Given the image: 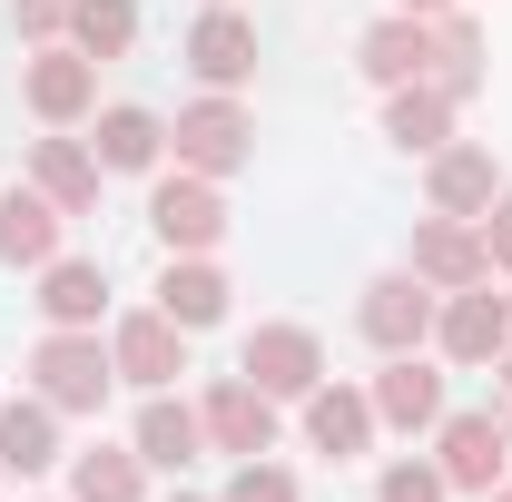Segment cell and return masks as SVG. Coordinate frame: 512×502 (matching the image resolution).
I'll return each instance as SVG.
<instances>
[{
  "instance_id": "83f0119b",
  "label": "cell",
  "mask_w": 512,
  "mask_h": 502,
  "mask_svg": "<svg viewBox=\"0 0 512 502\" xmlns=\"http://www.w3.org/2000/svg\"><path fill=\"white\" fill-rule=\"evenodd\" d=\"M453 483H444V463L434 453H404V463H384L375 473V502H444Z\"/></svg>"
},
{
  "instance_id": "484cf974",
  "label": "cell",
  "mask_w": 512,
  "mask_h": 502,
  "mask_svg": "<svg viewBox=\"0 0 512 502\" xmlns=\"http://www.w3.org/2000/svg\"><path fill=\"white\" fill-rule=\"evenodd\" d=\"M434 89H444L453 109H463V99L483 89V20H473L463 0H453L444 20H434Z\"/></svg>"
},
{
  "instance_id": "277c9868",
  "label": "cell",
  "mask_w": 512,
  "mask_h": 502,
  "mask_svg": "<svg viewBox=\"0 0 512 502\" xmlns=\"http://www.w3.org/2000/svg\"><path fill=\"white\" fill-rule=\"evenodd\" d=\"M20 99H30V119H40V128L99 119V60H79L69 40H40V50L20 60Z\"/></svg>"
},
{
  "instance_id": "e575fe53",
  "label": "cell",
  "mask_w": 512,
  "mask_h": 502,
  "mask_svg": "<svg viewBox=\"0 0 512 502\" xmlns=\"http://www.w3.org/2000/svg\"><path fill=\"white\" fill-rule=\"evenodd\" d=\"M483 502H512V483H493V493H483Z\"/></svg>"
},
{
  "instance_id": "30bf717a",
  "label": "cell",
  "mask_w": 512,
  "mask_h": 502,
  "mask_svg": "<svg viewBox=\"0 0 512 502\" xmlns=\"http://www.w3.org/2000/svg\"><path fill=\"white\" fill-rule=\"evenodd\" d=\"M434 463H444V483L453 493H493V483H503V463H512V434H503V414H493V404H483V414H444V424H434Z\"/></svg>"
},
{
  "instance_id": "ac0fdd59",
  "label": "cell",
  "mask_w": 512,
  "mask_h": 502,
  "mask_svg": "<svg viewBox=\"0 0 512 502\" xmlns=\"http://www.w3.org/2000/svg\"><path fill=\"white\" fill-rule=\"evenodd\" d=\"M128 443H138L148 473H188L197 453H207V424H197V404H178V394H148L138 424H128Z\"/></svg>"
},
{
  "instance_id": "8fae6325",
  "label": "cell",
  "mask_w": 512,
  "mask_h": 502,
  "mask_svg": "<svg viewBox=\"0 0 512 502\" xmlns=\"http://www.w3.org/2000/svg\"><path fill=\"white\" fill-rule=\"evenodd\" d=\"M503 335H512V296L493 286V276L434 306V355H444V365H493V355H503Z\"/></svg>"
},
{
  "instance_id": "1f68e13d",
  "label": "cell",
  "mask_w": 512,
  "mask_h": 502,
  "mask_svg": "<svg viewBox=\"0 0 512 502\" xmlns=\"http://www.w3.org/2000/svg\"><path fill=\"white\" fill-rule=\"evenodd\" d=\"M394 10H414V20H444L453 0H394Z\"/></svg>"
},
{
  "instance_id": "9a60e30c",
  "label": "cell",
  "mask_w": 512,
  "mask_h": 502,
  "mask_svg": "<svg viewBox=\"0 0 512 502\" xmlns=\"http://www.w3.org/2000/svg\"><path fill=\"white\" fill-rule=\"evenodd\" d=\"M375 434H384V424H375V394H365V384H335V375H325L316 394H306V453H325V463H355Z\"/></svg>"
},
{
  "instance_id": "8d00e7d4",
  "label": "cell",
  "mask_w": 512,
  "mask_h": 502,
  "mask_svg": "<svg viewBox=\"0 0 512 502\" xmlns=\"http://www.w3.org/2000/svg\"><path fill=\"white\" fill-rule=\"evenodd\" d=\"M197 10H217V0H197Z\"/></svg>"
},
{
  "instance_id": "7c38bea8",
  "label": "cell",
  "mask_w": 512,
  "mask_h": 502,
  "mask_svg": "<svg viewBox=\"0 0 512 502\" xmlns=\"http://www.w3.org/2000/svg\"><path fill=\"white\" fill-rule=\"evenodd\" d=\"M188 79L197 89H247L256 79V20L237 10V0H217V10H197V30H188Z\"/></svg>"
},
{
  "instance_id": "44dd1931",
  "label": "cell",
  "mask_w": 512,
  "mask_h": 502,
  "mask_svg": "<svg viewBox=\"0 0 512 502\" xmlns=\"http://www.w3.org/2000/svg\"><path fill=\"white\" fill-rule=\"evenodd\" d=\"M89 158H99V168H109V178H148V168H158V158H168V119H158V109H99V138H89Z\"/></svg>"
},
{
  "instance_id": "d4e9b609",
  "label": "cell",
  "mask_w": 512,
  "mask_h": 502,
  "mask_svg": "<svg viewBox=\"0 0 512 502\" xmlns=\"http://www.w3.org/2000/svg\"><path fill=\"white\" fill-rule=\"evenodd\" d=\"M69 502H148L138 443H89V453H69Z\"/></svg>"
},
{
  "instance_id": "836d02e7",
  "label": "cell",
  "mask_w": 512,
  "mask_h": 502,
  "mask_svg": "<svg viewBox=\"0 0 512 502\" xmlns=\"http://www.w3.org/2000/svg\"><path fill=\"white\" fill-rule=\"evenodd\" d=\"M168 502H227V493H168Z\"/></svg>"
},
{
  "instance_id": "d6a6232c",
  "label": "cell",
  "mask_w": 512,
  "mask_h": 502,
  "mask_svg": "<svg viewBox=\"0 0 512 502\" xmlns=\"http://www.w3.org/2000/svg\"><path fill=\"white\" fill-rule=\"evenodd\" d=\"M493 375H503V404H512V335H503V355H493Z\"/></svg>"
},
{
  "instance_id": "9c48e42d",
  "label": "cell",
  "mask_w": 512,
  "mask_h": 502,
  "mask_svg": "<svg viewBox=\"0 0 512 502\" xmlns=\"http://www.w3.org/2000/svg\"><path fill=\"white\" fill-rule=\"evenodd\" d=\"M197 424H207V453L256 463V453H276V394H256L247 375H217L197 394Z\"/></svg>"
},
{
  "instance_id": "74e56055",
  "label": "cell",
  "mask_w": 512,
  "mask_h": 502,
  "mask_svg": "<svg viewBox=\"0 0 512 502\" xmlns=\"http://www.w3.org/2000/svg\"><path fill=\"white\" fill-rule=\"evenodd\" d=\"M60 502H69V493H60Z\"/></svg>"
},
{
  "instance_id": "603a6c76",
  "label": "cell",
  "mask_w": 512,
  "mask_h": 502,
  "mask_svg": "<svg viewBox=\"0 0 512 502\" xmlns=\"http://www.w3.org/2000/svg\"><path fill=\"white\" fill-rule=\"evenodd\" d=\"M60 463V404H40V394H20V404H0V473H50Z\"/></svg>"
},
{
  "instance_id": "52a82bcc",
  "label": "cell",
  "mask_w": 512,
  "mask_h": 502,
  "mask_svg": "<svg viewBox=\"0 0 512 502\" xmlns=\"http://www.w3.org/2000/svg\"><path fill=\"white\" fill-rule=\"evenodd\" d=\"M109 365H119V384H138V394H168V384L188 375V325H168L158 306H138L109 325Z\"/></svg>"
},
{
  "instance_id": "d6986e66",
  "label": "cell",
  "mask_w": 512,
  "mask_h": 502,
  "mask_svg": "<svg viewBox=\"0 0 512 502\" xmlns=\"http://www.w3.org/2000/svg\"><path fill=\"white\" fill-rule=\"evenodd\" d=\"M227 296H237V286H227L217 256H168V266H158V315L188 325V335H207V325L227 315Z\"/></svg>"
},
{
  "instance_id": "3957f363",
  "label": "cell",
  "mask_w": 512,
  "mask_h": 502,
  "mask_svg": "<svg viewBox=\"0 0 512 502\" xmlns=\"http://www.w3.org/2000/svg\"><path fill=\"white\" fill-rule=\"evenodd\" d=\"M434 286L414 276V266H384V276H365V296H355V325H365V345L375 355H424L434 345Z\"/></svg>"
},
{
  "instance_id": "7a4b0ae2",
  "label": "cell",
  "mask_w": 512,
  "mask_h": 502,
  "mask_svg": "<svg viewBox=\"0 0 512 502\" xmlns=\"http://www.w3.org/2000/svg\"><path fill=\"white\" fill-rule=\"evenodd\" d=\"M168 148H178V168H197V178H237L256 158V119L237 89H207V99H188L178 119H168Z\"/></svg>"
},
{
  "instance_id": "f1b7e54d",
  "label": "cell",
  "mask_w": 512,
  "mask_h": 502,
  "mask_svg": "<svg viewBox=\"0 0 512 502\" xmlns=\"http://www.w3.org/2000/svg\"><path fill=\"white\" fill-rule=\"evenodd\" d=\"M227 502H306V493H296V473H286V463H266V453H256V463H237Z\"/></svg>"
},
{
  "instance_id": "d590c367",
  "label": "cell",
  "mask_w": 512,
  "mask_h": 502,
  "mask_svg": "<svg viewBox=\"0 0 512 502\" xmlns=\"http://www.w3.org/2000/svg\"><path fill=\"white\" fill-rule=\"evenodd\" d=\"M503 434H512V404H503Z\"/></svg>"
},
{
  "instance_id": "e0dca14e",
  "label": "cell",
  "mask_w": 512,
  "mask_h": 502,
  "mask_svg": "<svg viewBox=\"0 0 512 502\" xmlns=\"http://www.w3.org/2000/svg\"><path fill=\"white\" fill-rule=\"evenodd\" d=\"M60 227L69 217L40 188H0V266H10V276H40V266L60 256Z\"/></svg>"
},
{
  "instance_id": "2e32d148",
  "label": "cell",
  "mask_w": 512,
  "mask_h": 502,
  "mask_svg": "<svg viewBox=\"0 0 512 502\" xmlns=\"http://www.w3.org/2000/svg\"><path fill=\"white\" fill-rule=\"evenodd\" d=\"M365 394H375V424H394V434H434L444 424V375L424 355H384V375Z\"/></svg>"
},
{
  "instance_id": "6da1fadb",
  "label": "cell",
  "mask_w": 512,
  "mask_h": 502,
  "mask_svg": "<svg viewBox=\"0 0 512 502\" xmlns=\"http://www.w3.org/2000/svg\"><path fill=\"white\" fill-rule=\"evenodd\" d=\"M30 384H40V404H60V414H99L109 404V345H99V325H50L40 345H30Z\"/></svg>"
},
{
  "instance_id": "7402d4cb",
  "label": "cell",
  "mask_w": 512,
  "mask_h": 502,
  "mask_svg": "<svg viewBox=\"0 0 512 502\" xmlns=\"http://www.w3.org/2000/svg\"><path fill=\"white\" fill-rule=\"evenodd\" d=\"M40 315L50 325H99L109 315V266L99 256H50L40 266Z\"/></svg>"
},
{
  "instance_id": "4dcf8cb0",
  "label": "cell",
  "mask_w": 512,
  "mask_h": 502,
  "mask_svg": "<svg viewBox=\"0 0 512 502\" xmlns=\"http://www.w3.org/2000/svg\"><path fill=\"white\" fill-rule=\"evenodd\" d=\"M473 227H483V256H493V276H512V188L493 197V207H483Z\"/></svg>"
},
{
  "instance_id": "ffe728a7",
  "label": "cell",
  "mask_w": 512,
  "mask_h": 502,
  "mask_svg": "<svg viewBox=\"0 0 512 502\" xmlns=\"http://www.w3.org/2000/svg\"><path fill=\"white\" fill-rule=\"evenodd\" d=\"M99 178H109V168H99L79 138H30V188L50 197L60 217H89V207H99Z\"/></svg>"
},
{
  "instance_id": "5b68a950",
  "label": "cell",
  "mask_w": 512,
  "mask_h": 502,
  "mask_svg": "<svg viewBox=\"0 0 512 502\" xmlns=\"http://www.w3.org/2000/svg\"><path fill=\"white\" fill-rule=\"evenodd\" d=\"M237 375L256 384V394H276V404H306L325 384V345L316 325H256L247 345H237Z\"/></svg>"
},
{
  "instance_id": "f546056e",
  "label": "cell",
  "mask_w": 512,
  "mask_h": 502,
  "mask_svg": "<svg viewBox=\"0 0 512 502\" xmlns=\"http://www.w3.org/2000/svg\"><path fill=\"white\" fill-rule=\"evenodd\" d=\"M69 10H79V0H10V20H20L30 50H40V40H69Z\"/></svg>"
},
{
  "instance_id": "cb8c5ba5",
  "label": "cell",
  "mask_w": 512,
  "mask_h": 502,
  "mask_svg": "<svg viewBox=\"0 0 512 502\" xmlns=\"http://www.w3.org/2000/svg\"><path fill=\"white\" fill-rule=\"evenodd\" d=\"M384 138L404 148V158H434L453 138V99L434 89V79H414V89H384Z\"/></svg>"
},
{
  "instance_id": "4fadbf2b",
  "label": "cell",
  "mask_w": 512,
  "mask_h": 502,
  "mask_svg": "<svg viewBox=\"0 0 512 502\" xmlns=\"http://www.w3.org/2000/svg\"><path fill=\"white\" fill-rule=\"evenodd\" d=\"M493 197H503V168H493L483 138H444V148L424 158V207H434V217H483Z\"/></svg>"
},
{
  "instance_id": "5bb4252c",
  "label": "cell",
  "mask_w": 512,
  "mask_h": 502,
  "mask_svg": "<svg viewBox=\"0 0 512 502\" xmlns=\"http://www.w3.org/2000/svg\"><path fill=\"white\" fill-rule=\"evenodd\" d=\"M355 69H365L375 89H414V79H434V20H414V10H384L375 30L355 40Z\"/></svg>"
},
{
  "instance_id": "ba28073f",
  "label": "cell",
  "mask_w": 512,
  "mask_h": 502,
  "mask_svg": "<svg viewBox=\"0 0 512 502\" xmlns=\"http://www.w3.org/2000/svg\"><path fill=\"white\" fill-rule=\"evenodd\" d=\"M404 266L434 286V296H463V286H483L493 276V256H483V227L473 217H414V247H404Z\"/></svg>"
},
{
  "instance_id": "8992f818",
  "label": "cell",
  "mask_w": 512,
  "mask_h": 502,
  "mask_svg": "<svg viewBox=\"0 0 512 502\" xmlns=\"http://www.w3.org/2000/svg\"><path fill=\"white\" fill-rule=\"evenodd\" d=\"M148 227H158L168 256H217V237H227V197H217V178H197V168L158 178V188H148Z\"/></svg>"
},
{
  "instance_id": "4316f807",
  "label": "cell",
  "mask_w": 512,
  "mask_h": 502,
  "mask_svg": "<svg viewBox=\"0 0 512 502\" xmlns=\"http://www.w3.org/2000/svg\"><path fill=\"white\" fill-rule=\"evenodd\" d=\"M69 50H79V60H128V50H138V0H79V10H69Z\"/></svg>"
}]
</instances>
